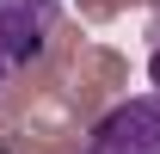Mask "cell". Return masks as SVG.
<instances>
[{"label":"cell","instance_id":"cell-1","mask_svg":"<svg viewBox=\"0 0 160 154\" xmlns=\"http://www.w3.org/2000/svg\"><path fill=\"white\" fill-rule=\"evenodd\" d=\"M92 154H160V93L111 105L92 130Z\"/></svg>","mask_w":160,"mask_h":154},{"label":"cell","instance_id":"cell-2","mask_svg":"<svg viewBox=\"0 0 160 154\" xmlns=\"http://www.w3.org/2000/svg\"><path fill=\"white\" fill-rule=\"evenodd\" d=\"M56 19H62V0H0V56H6V68L37 62L56 37Z\"/></svg>","mask_w":160,"mask_h":154},{"label":"cell","instance_id":"cell-3","mask_svg":"<svg viewBox=\"0 0 160 154\" xmlns=\"http://www.w3.org/2000/svg\"><path fill=\"white\" fill-rule=\"evenodd\" d=\"M148 80H154V93H160V43H154V56H148Z\"/></svg>","mask_w":160,"mask_h":154},{"label":"cell","instance_id":"cell-4","mask_svg":"<svg viewBox=\"0 0 160 154\" xmlns=\"http://www.w3.org/2000/svg\"><path fill=\"white\" fill-rule=\"evenodd\" d=\"M0 80H6V56H0Z\"/></svg>","mask_w":160,"mask_h":154}]
</instances>
